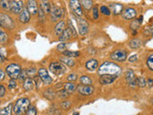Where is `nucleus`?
Segmentation results:
<instances>
[{
	"mask_svg": "<svg viewBox=\"0 0 153 115\" xmlns=\"http://www.w3.org/2000/svg\"><path fill=\"white\" fill-rule=\"evenodd\" d=\"M98 73L101 75H115V76H119L122 73V68L119 65H117L115 62H105L101 65H100L99 69H98Z\"/></svg>",
	"mask_w": 153,
	"mask_h": 115,
	"instance_id": "nucleus-1",
	"label": "nucleus"
},
{
	"mask_svg": "<svg viewBox=\"0 0 153 115\" xmlns=\"http://www.w3.org/2000/svg\"><path fill=\"white\" fill-rule=\"evenodd\" d=\"M29 107H30V100L27 98H20L16 101L13 111L16 115H22L27 112Z\"/></svg>",
	"mask_w": 153,
	"mask_h": 115,
	"instance_id": "nucleus-2",
	"label": "nucleus"
},
{
	"mask_svg": "<svg viewBox=\"0 0 153 115\" xmlns=\"http://www.w3.org/2000/svg\"><path fill=\"white\" fill-rule=\"evenodd\" d=\"M21 68L20 65L17 63H11L10 65L6 67V73L12 80H16L20 75Z\"/></svg>",
	"mask_w": 153,
	"mask_h": 115,
	"instance_id": "nucleus-3",
	"label": "nucleus"
},
{
	"mask_svg": "<svg viewBox=\"0 0 153 115\" xmlns=\"http://www.w3.org/2000/svg\"><path fill=\"white\" fill-rule=\"evenodd\" d=\"M110 58L118 62H123L127 60V52L123 49H118L113 51L110 55Z\"/></svg>",
	"mask_w": 153,
	"mask_h": 115,
	"instance_id": "nucleus-4",
	"label": "nucleus"
},
{
	"mask_svg": "<svg viewBox=\"0 0 153 115\" xmlns=\"http://www.w3.org/2000/svg\"><path fill=\"white\" fill-rule=\"evenodd\" d=\"M50 16L51 18L53 21H57L61 19L64 16V12L63 9H61L60 7H57L56 5H51V9H50Z\"/></svg>",
	"mask_w": 153,
	"mask_h": 115,
	"instance_id": "nucleus-5",
	"label": "nucleus"
},
{
	"mask_svg": "<svg viewBox=\"0 0 153 115\" xmlns=\"http://www.w3.org/2000/svg\"><path fill=\"white\" fill-rule=\"evenodd\" d=\"M76 24H78V27H79V35H84L88 33L89 25H88V22H87L85 19L81 18V16H76Z\"/></svg>",
	"mask_w": 153,
	"mask_h": 115,
	"instance_id": "nucleus-6",
	"label": "nucleus"
},
{
	"mask_svg": "<svg viewBox=\"0 0 153 115\" xmlns=\"http://www.w3.org/2000/svg\"><path fill=\"white\" fill-rule=\"evenodd\" d=\"M69 7H70L72 13H74L76 16H82L81 4L79 0H70V1H69Z\"/></svg>",
	"mask_w": 153,
	"mask_h": 115,
	"instance_id": "nucleus-7",
	"label": "nucleus"
},
{
	"mask_svg": "<svg viewBox=\"0 0 153 115\" xmlns=\"http://www.w3.org/2000/svg\"><path fill=\"white\" fill-rule=\"evenodd\" d=\"M14 23L11 16H7L5 13H0V27L5 29H13Z\"/></svg>",
	"mask_w": 153,
	"mask_h": 115,
	"instance_id": "nucleus-8",
	"label": "nucleus"
},
{
	"mask_svg": "<svg viewBox=\"0 0 153 115\" xmlns=\"http://www.w3.org/2000/svg\"><path fill=\"white\" fill-rule=\"evenodd\" d=\"M50 71L54 73L55 75H57V76H59V75H62L65 73V67L62 63H59V62H52L50 64Z\"/></svg>",
	"mask_w": 153,
	"mask_h": 115,
	"instance_id": "nucleus-9",
	"label": "nucleus"
},
{
	"mask_svg": "<svg viewBox=\"0 0 153 115\" xmlns=\"http://www.w3.org/2000/svg\"><path fill=\"white\" fill-rule=\"evenodd\" d=\"M38 76L40 77L43 84H51L53 82V80H52V78L50 77L48 71H47L46 69H44V68H40V69L38 70Z\"/></svg>",
	"mask_w": 153,
	"mask_h": 115,
	"instance_id": "nucleus-10",
	"label": "nucleus"
},
{
	"mask_svg": "<svg viewBox=\"0 0 153 115\" xmlns=\"http://www.w3.org/2000/svg\"><path fill=\"white\" fill-rule=\"evenodd\" d=\"M123 18L125 20H132L133 18H135L137 16V12L134 8H126L125 11H123L122 13Z\"/></svg>",
	"mask_w": 153,
	"mask_h": 115,
	"instance_id": "nucleus-11",
	"label": "nucleus"
},
{
	"mask_svg": "<svg viewBox=\"0 0 153 115\" xmlns=\"http://www.w3.org/2000/svg\"><path fill=\"white\" fill-rule=\"evenodd\" d=\"M125 81L127 82V84H129L132 88H135L137 86V78L134 75L133 71L128 70L125 74Z\"/></svg>",
	"mask_w": 153,
	"mask_h": 115,
	"instance_id": "nucleus-12",
	"label": "nucleus"
},
{
	"mask_svg": "<svg viewBox=\"0 0 153 115\" xmlns=\"http://www.w3.org/2000/svg\"><path fill=\"white\" fill-rule=\"evenodd\" d=\"M23 2L19 1V0H13V1L11 2V11L16 13V14H19L21 13V11L23 10Z\"/></svg>",
	"mask_w": 153,
	"mask_h": 115,
	"instance_id": "nucleus-13",
	"label": "nucleus"
},
{
	"mask_svg": "<svg viewBox=\"0 0 153 115\" xmlns=\"http://www.w3.org/2000/svg\"><path fill=\"white\" fill-rule=\"evenodd\" d=\"M118 76H115V75H109V74H105V75H101L100 76V82L101 84H110L114 82Z\"/></svg>",
	"mask_w": 153,
	"mask_h": 115,
	"instance_id": "nucleus-14",
	"label": "nucleus"
},
{
	"mask_svg": "<svg viewBox=\"0 0 153 115\" xmlns=\"http://www.w3.org/2000/svg\"><path fill=\"white\" fill-rule=\"evenodd\" d=\"M78 91L81 93V95H84V96H88L91 95L92 93L94 92V87L91 85H79L78 86Z\"/></svg>",
	"mask_w": 153,
	"mask_h": 115,
	"instance_id": "nucleus-15",
	"label": "nucleus"
},
{
	"mask_svg": "<svg viewBox=\"0 0 153 115\" xmlns=\"http://www.w3.org/2000/svg\"><path fill=\"white\" fill-rule=\"evenodd\" d=\"M26 8L31 14H35L38 11V2H36L35 0H27Z\"/></svg>",
	"mask_w": 153,
	"mask_h": 115,
	"instance_id": "nucleus-16",
	"label": "nucleus"
},
{
	"mask_svg": "<svg viewBox=\"0 0 153 115\" xmlns=\"http://www.w3.org/2000/svg\"><path fill=\"white\" fill-rule=\"evenodd\" d=\"M18 18H19V21L22 23H28L31 19V13H29V11L27 10V8H23V10L21 11V13L18 16Z\"/></svg>",
	"mask_w": 153,
	"mask_h": 115,
	"instance_id": "nucleus-17",
	"label": "nucleus"
},
{
	"mask_svg": "<svg viewBox=\"0 0 153 115\" xmlns=\"http://www.w3.org/2000/svg\"><path fill=\"white\" fill-rule=\"evenodd\" d=\"M109 9H110V12L115 14V16H118V14L122 13L123 11V6L120 3H112L109 6Z\"/></svg>",
	"mask_w": 153,
	"mask_h": 115,
	"instance_id": "nucleus-18",
	"label": "nucleus"
},
{
	"mask_svg": "<svg viewBox=\"0 0 153 115\" xmlns=\"http://www.w3.org/2000/svg\"><path fill=\"white\" fill-rule=\"evenodd\" d=\"M65 26H66V24H65L64 21H59V22L56 25V27H55V35L59 37V35L64 32L65 29H66Z\"/></svg>",
	"mask_w": 153,
	"mask_h": 115,
	"instance_id": "nucleus-19",
	"label": "nucleus"
},
{
	"mask_svg": "<svg viewBox=\"0 0 153 115\" xmlns=\"http://www.w3.org/2000/svg\"><path fill=\"white\" fill-rule=\"evenodd\" d=\"M72 35H73V34H72L71 29L70 28H66L64 30L63 33L59 35V40L62 41V42L67 41V40H69V39L72 38Z\"/></svg>",
	"mask_w": 153,
	"mask_h": 115,
	"instance_id": "nucleus-20",
	"label": "nucleus"
},
{
	"mask_svg": "<svg viewBox=\"0 0 153 115\" xmlns=\"http://www.w3.org/2000/svg\"><path fill=\"white\" fill-rule=\"evenodd\" d=\"M85 67L87 70L89 71H94L99 67V63L96 60H89L88 62L85 63Z\"/></svg>",
	"mask_w": 153,
	"mask_h": 115,
	"instance_id": "nucleus-21",
	"label": "nucleus"
},
{
	"mask_svg": "<svg viewBox=\"0 0 153 115\" xmlns=\"http://www.w3.org/2000/svg\"><path fill=\"white\" fill-rule=\"evenodd\" d=\"M34 87H35V82H34V81H33L31 78H27L26 80L24 81L23 88L26 91H31V90H33V89H34Z\"/></svg>",
	"mask_w": 153,
	"mask_h": 115,
	"instance_id": "nucleus-22",
	"label": "nucleus"
},
{
	"mask_svg": "<svg viewBox=\"0 0 153 115\" xmlns=\"http://www.w3.org/2000/svg\"><path fill=\"white\" fill-rule=\"evenodd\" d=\"M60 62L61 63L65 64L69 67H73L75 65V60L72 59L70 57H67V56H64V57H61L60 58Z\"/></svg>",
	"mask_w": 153,
	"mask_h": 115,
	"instance_id": "nucleus-23",
	"label": "nucleus"
},
{
	"mask_svg": "<svg viewBox=\"0 0 153 115\" xmlns=\"http://www.w3.org/2000/svg\"><path fill=\"white\" fill-rule=\"evenodd\" d=\"M142 46V41L139 38H133L129 41V47L132 49H138Z\"/></svg>",
	"mask_w": 153,
	"mask_h": 115,
	"instance_id": "nucleus-24",
	"label": "nucleus"
},
{
	"mask_svg": "<svg viewBox=\"0 0 153 115\" xmlns=\"http://www.w3.org/2000/svg\"><path fill=\"white\" fill-rule=\"evenodd\" d=\"M40 8L43 10V12L45 13H50V9H51V4L47 1V0H41Z\"/></svg>",
	"mask_w": 153,
	"mask_h": 115,
	"instance_id": "nucleus-25",
	"label": "nucleus"
},
{
	"mask_svg": "<svg viewBox=\"0 0 153 115\" xmlns=\"http://www.w3.org/2000/svg\"><path fill=\"white\" fill-rule=\"evenodd\" d=\"M79 82L83 85H91L93 84V81L88 76H81L79 78Z\"/></svg>",
	"mask_w": 153,
	"mask_h": 115,
	"instance_id": "nucleus-26",
	"label": "nucleus"
},
{
	"mask_svg": "<svg viewBox=\"0 0 153 115\" xmlns=\"http://www.w3.org/2000/svg\"><path fill=\"white\" fill-rule=\"evenodd\" d=\"M13 104H10L8 106H5L4 109H0V115H11L13 111Z\"/></svg>",
	"mask_w": 153,
	"mask_h": 115,
	"instance_id": "nucleus-27",
	"label": "nucleus"
},
{
	"mask_svg": "<svg viewBox=\"0 0 153 115\" xmlns=\"http://www.w3.org/2000/svg\"><path fill=\"white\" fill-rule=\"evenodd\" d=\"M81 7H83L85 10L89 11L92 9L93 2L92 0H81Z\"/></svg>",
	"mask_w": 153,
	"mask_h": 115,
	"instance_id": "nucleus-28",
	"label": "nucleus"
},
{
	"mask_svg": "<svg viewBox=\"0 0 153 115\" xmlns=\"http://www.w3.org/2000/svg\"><path fill=\"white\" fill-rule=\"evenodd\" d=\"M11 2L12 1H10V0H0V7L5 11H10Z\"/></svg>",
	"mask_w": 153,
	"mask_h": 115,
	"instance_id": "nucleus-29",
	"label": "nucleus"
},
{
	"mask_svg": "<svg viewBox=\"0 0 153 115\" xmlns=\"http://www.w3.org/2000/svg\"><path fill=\"white\" fill-rule=\"evenodd\" d=\"M63 86H64V89H65V90L68 91L69 93L75 91L76 88V84H74V82H66V84H64Z\"/></svg>",
	"mask_w": 153,
	"mask_h": 115,
	"instance_id": "nucleus-30",
	"label": "nucleus"
},
{
	"mask_svg": "<svg viewBox=\"0 0 153 115\" xmlns=\"http://www.w3.org/2000/svg\"><path fill=\"white\" fill-rule=\"evenodd\" d=\"M69 94H70V93L65 90V89H62V90H59L56 93V95L59 97V99H66L67 97L69 96Z\"/></svg>",
	"mask_w": 153,
	"mask_h": 115,
	"instance_id": "nucleus-31",
	"label": "nucleus"
},
{
	"mask_svg": "<svg viewBox=\"0 0 153 115\" xmlns=\"http://www.w3.org/2000/svg\"><path fill=\"white\" fill-rule=\"evenodd\" d=\"M140 22H139V20H133L132 22H131V24H130V28L132 29V30L134 31V35H135V34H136V31L138 30V29H139V26H140Z\"/></svg>",
	"mask_w": 153,
	"mask_h": 115,
	"instance_id": "nucleus-32",
	"label": "nucleus"
},
{
	"mask_svg": "<svg viewBox=\"0 0 153 115\" xmlns=\"http://www.w3.org/2000/svg\"><path fill=\"white\" fill-rule=\"evenodd\" d=\"M147 82L145 80L144 78H137V86H139V87L143 88L144 86H147Z\"/></svg>",
	"mask_w": 153,
	"mask_h": 115,
	"instance_id": "nucleus-33",
	"label": "nucleus"
},
{
	"mask_svg": "<svg viewBox=\"0 0 153 115\" xmlns=\"http://www.w3.org/2000/svg\"><path fill=\"white\" fill-rule=\"evenodd\" d=\"M8 40V37H7V34L5 33L2 29H0V43L1 44H4Z\"/></svg>",
	"mask_w": 153,
	"mask_h": 115,
	"instance_id": "nucleus-34",
	"label": "nucleus"
},
{
	"mask_svg": "<svg viewBox=\"0 0 153 115\" xmlns=\"http://www.w3.org/2000/svg\"><path fill=\"white\" fill-rule=\"evenodd\" d=\"M55 96H56V93H55L52 89H48L46 92H44V97L48 100H53L55 98Z\"/></svg>",
	"mask_w": 153,
	"mask_h": 115,
	"instance_id": "nucleus-35",
	"label": "nucleus"
},
{
	"mask_svg": "<svg viewBox=\"0 0 153 115\" xmlns=\"http://www.w3.org/2000/svg\"><path fill=\"white\" fill-rule=\"evenodd\" d=\"M147 67L149 68V69H150L151 71H153V54H151V55L147 58Z\"/></svg>",
	"mask_w": 153,
	"mask_h": 115,
	"instance_id": "nucleus-36",
	"label": "nucleus"
},
{
	"mask_svg": "<svg viewBox=\"0 0 153 115\" xmlns=\"http://www.w3.org/2000/svg\"><path fill=\"white\" fill-rule=\"evenodd\" d=\"M100 11H101V13L104 14V16H110V13H111L110 9H109L108 7H106V6H101Z\"/></svg>",
	"mask_w": 153,
	"mask_h": 115,
	"instance_id": "nucleus-37",
	"label": "nucleus"
},
{
	"mask_svg": "<svg viewBox=\"0 0 153 115\" xmlns=\"http://www.w3.org/2000/svg\"><path fill=\"white\" fill-rule=\"evenodd\" d=\"M99 8H98L97 6H95L92 8V14H93V18L95 20H97L98 18H99Z\"/></svg>",
	"mask_w": 153,
	"mask_h": 115,
	"instance_id": "nucleus-38",
	"label": "nucleus"
},
{
	"mask_svg": "<svg viewBox=\"0 0 153 115\" xmlns=\"http://www.w3.org/2000/svg\"><path fill=\"white\" fill-rule=\"evenodd\" d=\"M64 55L65 56H67V57H70V58H76V57H78L79 55V52H73V51H65L64 53Z\"/></svg>",
	"mask_w": 153,
	"mask_h": 115,
	"instance_id": "nucleus-39",
	"label": "nucleus"
},
{
	"mask_svg": "<svg viewBox=\"0 0 153 115\" xmlns=\"http://www.w3.org/2000/svg\"><path fill=\"white\" fill-rule=\"evenodd\" d=\"M57 51H59V52L64 53L65 51H66V44H65L64 42L59 43V44L57 46Z\"/></svg>",
	"mask_w": 153,
	"mask_h": 115,
	"instance_id": "nucleus-40",
	"label": "nucleus"
},
{
	"mask_svg": "<svg viewBox=\"0 0 153 115\" xmlns=\"http://www.w3.org/2000/svg\"><path fill=\"white\" fill-rule=\"evenodd\" d=\"M41 79H40V77L39 76H35V79H34V82L35 84V86H36V88H39L40 87V84H41Z\"/></svg>",
	"mask_w": 153,
	"mask_h": 115,
	"instance_id": "nucleus-41",
	"label": "nucleus"
},
{
	"mask_svg": "<svg viewBox=\"0 0 153 115\" xmlns=\"http://www.w3.org/2000/svg\"><path fill=\"white\" fill-rule=\"evenodd\" d=\"M26 115H36V109L35 106H30L27 110Z\"/></svg>",
	"mask_w": 153,
	"mask_h": 115,
	"instance_id": "nucleus-42",
	"label": "nucleus"
},
{
	"mask_svg": "<svg viewBox=\"0 0 153 115\" xmlns=\"http://www.w3.org/2000/svg\"><path fill=\"white\" fill-rule=\"evenodd\" d=\"M76 79H78V76H76V74H75V73H72L67 77V80L69 82H75V81H76Z\"/></svg>",
	"mask_w": 153,
	"mask_h": 115,
	"instance_id": "nucleus-43",
	"label": "nucleus"
},
{
	"mask_svg": "<svg viewBox=\"0 0 153 115\" xmlns=\"http://www.w3.org/2000/svg\"><path fill=\"white\" fill-rule=\"evenodd\" d=\"M19 80L20 81H25L27 79V73H26V70H24V71H22V72H20V75H19Z\"/></svg>",
	"mask_w": 153,
	"mask_h": 115,
	"instance_id": "nucleus-44",
	"label": "nucleus"
},
{
	"mask_svg": "<svg viewBox=\"0 0 153 115\" xmlns=\"http://www.w3.org/2000/svg\"><path fill=\"white\" fill-rule=\"evenodd\" d=\"M70 106H71V103L68 102V101H64V102L61 103V107H62V109H67Z\"/></svg>",
	"mask_w": 153,
	"mask_h": 115,
	"instance_id": "nucleus-45",
	"label": "nucleus"
},
{
	"mask_svg": "<svg viewBox=\"0 0 153 115\" xmlns=\"http://www.w3.org/2000/svg\"><path fill=\"white\" fill-rule=\"evenodd\" d=\"M26 73H27V75H29V76H34V75L36 73V71H35V68H29V69L26 71Z\"/></svg>",
	"mask_w": 153,
	"mask_h": 115,
	"instance_id": "nucleus-46",
	"label": "nucleus"
},
{
	"mask_svg": "<svg viewBox=\"0 0 153 115\" xmlns=\"http://www.w3.org/2000/svg\"><path fill=\"white\" fill-rule=\"evenodd\" d=\"M16 81H13V80L10 81V82H9V88L10 89H13V88H16Z\"/></svg>",
	"mask_w": 153,
	"mask_h": 115,
	"instance_id": "nucleus-47",
	"label": "nucleus"
},
{
	"mask_svg": "<svg viewBox=\"0 0 153 115\" xmlns=\"http://www.w3.org/2000/svg\"><path fill=\"white\" fill-rule=\"evenodd\" d=\"M5 92H6L5 87L3 85H0V98L5 95Z\"/></svg>",
	"mask_w": 153,
	"mask_h": 115,
	"instance_id": "nucleus-48",
	"label": "nucleus"
},
{
	"mask_svg": "<svg viewBox=\"0 0 153 115\" xmlns=\"http://www.w3.org/2000/svg\"><path fill=\"white\" fill-rule=\"evenodd\" d=\"M138 59V55H133V56H131L130 58H128V60L130 62H136Z\"/></svg>",
	"mask_w": 153,
	"mask_h": 115,
	"instance_id": "nucleus-49",
	"label": "nucleus"
},
{
	"mask_svg": "<svg viewBox=\"0 0 153 115\" xmlns=\"http://www.w3.org/2000/svg\"><path fill=\"white\" fill-rule=\"evenodd\" d=\"M2 50L3 49H0V62H4V60H6V56H5V54H3L2 53Z\"/></svg>",
	"mask_w": 153,
	"mask_h": 115,
	"instance_id": "nucleus-50",
	"label": "nucleus"
},
{
	"mask_svg": "<svg viewBox=\"0 0 153 115\" xmlns=\"http://www.w3.org/2000/svg\"><path fill=\"white\" fill-rule=\"evenodd\" d=\"M4 78H5V73L1 69H0V82L4 80Z\"/></svg>",
	"mask_w": 153,
	"mask_h": 115,
	"instance_id": "nucleus-51",
	"label": "nucleus"
},
{
	"mask_svg": "<svg viewBox=\"0 0 153 115\" xmlns=\"http://www.w3.org/2000/svg\"><path fill=\"white\" fill-rule=\"evenodd\" d=\"M147 82H148V86H149V87H151V86L153 85V80H151V79H149V80H147Z\"/></svg>",
	"mask_w": 153,
	"mask_h": 115,
	"instance_id": "nucleus-52",
	"label": "nucleus"
},
{
	"mask_svg": "<svg viewBox=\"0 0 153 115\" xmlns=\"http://www.w3.org/2000/svg\"><path fill=\"white\" fill-rule=\"evenodd\" d=\"M55 112L57 113L56 115H61V113H60V111H59V110H56V111H55Z\"/></svg>",
	"mask_w": 153,
	"mask_h": 115,
	"instance_id": "nucleus-53",
	"label": "nucleus"
},
{
	"mask_svg": "<svg viewBox=\"0 0 153 115\" xmlns=\"http://www.w3.org/2000/svg\"><path fill=\"white\" fill-rule=\"evenodd\" d=\"M74 115H79V113H78V112H75V113H74Z\"/></svg>",
	"mask_w": 153,
	"mask_h": 115,
	"instance_id": "nucleus-54",
	"label": "nucleus"
},
{
	"mask_svg": "<svg viewBox=\"0 0 153 115\" xmlns=\"http://www.w3.org/2000/svg\"><path fill=\"white\" fill-rule=\"evenodd\" d=\"M152 105H153V99H152Z\"/></svg>",
	"mask_w": 153,
	"mask_h": 115,
	"instance_id": "nucleus-55",
	"label": "nucleus"
}]
</instances>
